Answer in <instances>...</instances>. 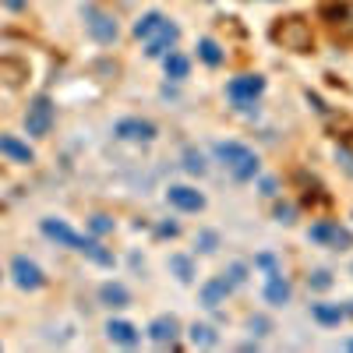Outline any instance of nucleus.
Returning <instances> with one entry per match:
<instances>
[{
  "label": "nucleus",
  "instance_id": "1",
  "mask_svg": "<svg viewBox=\"0 0 353 353\" xmlns=\"http://www.w3.org/2000/svg\"><path fill=\"white\" fill-rule=\"evenodd\" d=\"M216 159L230 170V176L233 181H254L258 176V170H261V163H258V156L248 149V145H241V141H216Z\"/></svg>",
  "mask_w": 353,
  "mask_h": 353
},
{
  "label": "nucleus",
  "instance_id": "2",
  "mask_svg": "<svg viewBox=\"0 0 353 353\" xmlns=\"http://www.w3.org/2000/svg\"><path fill=\"white\" fill-rule=\"evenodd\" d=\"M81 18H85L88 36H92L99 46H110V43H117V36H121L117 18H113L110 11H103L99 4H81Z\"/></svg>",
  "mask_w": 353,
  "mask_h": 353
},
{
  "label": "nucleus",
  "instance_id": "3",
  "mask_svg": "<svg viewBox=\"0 0 353 353\" xmlns=\"http://www.w3.org/2000/svg\"><path fill=\"white\" fill-rule=\"evenodd\" d=\"M53 121H57V106L50 96H36L25 110V131L32 138H46L53 131Z\"/></svg>",
  "mask_w": 353,
  "mask_h": 353
},
{
  "label": "nucleus",
  "instance_id": "4",
  "mask_svg": "<svg viewBox=\"0 0 353 353\" xmlns=\"http://www.w3.org/2000/svg\"><path fill=\"white\" fill-rule=\"evenodd\" d=\"M307 241H314V244H321V248H332V251H346V248H353V233L346 230V226H339V223H314L311 230H307Z\"/></svg>",
  "mask_w": 353,
  "mask_h": 353
},
{
  "label": "nucleus",
  "instance_id": "5",
  "mask_svg": "<svg viewBox=\"0 0 353 353\" xmlns=\"http://www.w3.org/2000/svg\"><path fill=\"white\" fill-rule=\"evenodd\" d=\"M261 92H265V78L261 74H237V78H230V85H226V96L237 103L241 110L254 106V99Z\"/></svg>",
  "mask_w": 353,
  "mask_h": 353
},
{
  "label": "nucleus",
  "instance_id": "6",
  "mask_svg": "<svg viewBox=\"0 0 353 353\" xmlns=\"http://www.w3.org/2000/svg\"><path fill=\"white\" fill-rule=\"evenodd\" d=\"M113 134L121 138V141H156L159 138V128L152 121H141V117H124V121H117L113 124Z\"/></svg>",
  "mask_w": 353,
  "mask_h": 353
},
{
  "label": "nucleus",
  "instance_id": "7",
  "mask_svg": "<svg viewBox=\"0 0 353 353\" xmlns=\"http://www.w3.org/2000/svg\"><path fill=\"white\" fill-rule=\"evenodd\" d=\"M11 276H14V283H18L21 290H43V286H46L43 269H39L32 258H25V254H18V258L11 261Z\"/></svg>",
  "mask_w": 353,
  "mask_h": 353
},
{
  "label": "nucleus",
  "instance_id": "8",
  "mask_svg": "<svg viewBox=\"0 0 353 353\" xmlns=\"http://www.w3.org/2000/svg\"><path fill=\"white\" fill-rule=\"evenodd\" d=\"M166 201L173 205L176 212H201L205 209V194L188 188V184H170L166 188Z\"/></svg>",
  "mask_w": 353,
  "mask_h": 353
},
{
  "label": "nucleus",
  "instance_id": "9",
  "mask_svg": "<svg viewBox=\"0 0 353 353\" xmlns=\"http://www.w3.org/2000/svg\"><path fill=\"white\" fill-rule=\"evenodd\" d=\"M39 230H43V237L57 241L61 248H71V251H78V248H81V241H85L81 233H74L64 219H53V216H50V219H43V223H39Z\"/></svg>",
  "mask_w": 353,
  "mask_h": 353
},
{
  "label": "nucleus",
  "instance_id": "10",
  "mask_svg": "<svg viewBox=\"0 0 353 353\" xmlns=\"http://www.w3.org/2000/svg\"><path fill=\"white\" fill-rule=\"evenodd\" d=\"M176 39H181V28H176V25L166 18V21H163V28H159V32L149 39V50H145V53H149L152 61H163V57H166V53L176 46Z\"/></svg>",
  "mask_w": 353,
  "mask_h": 353
},
{
  "label": "nucleus",
  "instance_id": "11",
  "mask_svg": "<svg viewBox=\"0 0 353 353\" xmlns=\"http://www.w3.org/2000/svg\"><path fill=\"white\" fill-rule=\"evenodd\" d=\"M230 290H233V283L226 279V276H216V279H209L201 286V293H198V301H201V307H209V311H216L219 304H226V297H230Z\"/></svg>",
  "mask_w": 353,
  "mask_h": 353
},
{
  "label": "nucleus",
  "instance_id": "12",
  "mask_svg": "<svg viewBox=\"0 0 353 353\" xmlns=\"http://www.w3.org/2000/svg\"><path fill=\"white\" fill-rule=\"evenodd\" d=\"M261 297H265V304H272V307H286L293 301V286L283 279V272H269V283H265Z\"/></svg>",
  "mask_w": 353,
  "mask_h": 353
},
{
  "label": "nucleus",
  "instance_id": "13",
  "mask_svg": "<svg viewBox=\"0 0 353 353\" xmlns=\"http://www.w3.org/2000/svg\"><path fill=\"white\" fill-rule=\"evenodd\" d=\"M176 332H181V321H176L173 314H159L149 321V339L159 343V346H173Z\"/></svg>",
  "mask_w": 353,
  "mask_h": 353
},
{
  "label": "nucleus",
  "instance_id": "14",
  "mask_svg": "<svg viewBox=\"0 0 353 353\" xmlns=\"http://www.w3.org/2000/svg\"><path fill=\"white\" fill-rule=\"evenodd\" d=\"M0 156H8L11 163H21V166L36 163V152L28 149L25 141H18L14 134H0Z\"/></svg>",
  "mask_w": 353,
  "mask_h": 353
},
{
  "label": "nucleus",
  "instance_id": "15",
  "mask_svg": "<svg viewBox=\"0 0 353 353\" xmlns=\"http://www.w3.org/2000/svg\"><path fill=\"white\" fill-rule=\"evenodd\" d=\"M106 336L113 343H121V346H138L141 343V332L131 325V321H124V318H110L106 321Z\"/></svg>",
  "mask_w": 353,
  "mask_h": 353
},
{
  "label": "nucleus",
  "instance_id": "16",
  "mask_svg": "<svg viewBox=\"0 0 353 353\" xmlns=\"http://www.w3.org/2000/svg\"><path fill=\"white\" fill-rule=\"evenodd\" d=\"M163 21H166V14H163V11H145V14L134 21V36L149 43V39L159 32V28H163Z\"/></svg>",
  "mask_w": 353,
  "mask_h": 353
},
{
  "label": "nucleus",
  "instance_id": "17",
  "mask_svg": "<svg viewBox=\"0 0 353 353\" xmlns=\"http://www.w3.org/2000/svg\"><path fill=\"white\" fill-rule=\"evenodd\" d=\"M99 301H103L106 307H128V304H131V293H128L124 283H103V286H99Z\"/></svg>",
  "mask_w": 353,
  "mask_h": 353
},
{
  "label": "nucleus",
  "instance_id": "18",
  "mask_svg": "<svg viewBox=\"0 0 353 353\" xmlns=\"http://www.w3.org/2000/svg\"><path fill=\"white\" fill-rule=\"evenodd\" d=\"M163 68H166V78H173V81H184V78H188V71H191V61H188L184 53L170 50V53L163 57Z\"/></svg>",
  "mask_w": 353,
  "mask_h": 353
},
{
  "label": "nucleus",
  "instance_id": "19",
  "mask_svg": "<svg viewBox=\"0 0 353 353\" xmlns=\"http://www.w3.org/2000/svg\"><path fill=\"white\" fill-rule=\"evenodd\" d=\"M311 318L318 321V325H339V321L346 318V311H343V304H314Z\"/></svg>",
  "mask_w": 353,
  "mask_h": 353
},
{
  "label": "nucleus",
  "instance_id": "20",
  "mask_svg": "<svg viewBox=\"0 0 353 353\" xmlns=\"http://www.w3.org/2000/svg\"><path fill=\"white\" fill-rule=\"evenodd\" d=\"M198 57H201L209 68H219V64H223V50H219V43H216L212 36H201V39H198Z\"/></svg>",
  "mask_w": 353,
  "mask_h": 353
},
{
  "label": "nucleus",
  "instance_id": "21",
  "mask_svg": "<svg viewBox=\"0 0 353 353\" xmlns=\"http://www.w3.org/2000/svg\"><path fill=\"white\" fill-rule=\"evenodd\" d=\"M170 272L181 283H194V261L188 254H170Z\"/></svg>",
  "mask_w": 353,
  "mask_h": 353
},
{
  "label": "nucleus",
  "instance_id": "22",
  "mask_svg": "<svg viewBox=\"0 0 353 353\" xmlns=\"http://www.w3.org/2000/svg\"><path fill=\"white\" fill-rule=\"evenodd\" d=\"M188 336H191L194 346H219V336H216L212 325H198V321H194V325L188 329Z\"/></svg>",
  "mask_w": 353,
  "mask_h": 353
},
{
  "label": "nucleus",
  "instance_id": "23",
  "mask_svg": "<svg viewBox=\"0 0 353 353\" xmlns=\"http://www.w3.org/2000/svg\"><path fill=\"white\" fill-rule=\"evenodd\" d=\"M184 170L194 173V176H205L209 173V163H205V156L198 149H184Z\"/></svg>",
  "mask_w": 353,
  "mask_h": 353
},
{
  "label": "nucleus",
  "instance_id": "24",
  "mask_svg": "<svg viewBox=\"0 0 353 353\" xmlns=\"http://www.w3.org/2000/svg\"><path fill=\"white\" fill-rule=\"evenodd\" d=\"M194 248H198V251H205V254H212V251L219 248V233H212V230H201L198 237H194Z\"/></svg>",
  "mask_w": 353,
  "mask_h": 353
},
{
  "label": "nucleus",
  "instance_id": "25",
  "mask_svg": "<svg viewBox=\"0 0 353 353\" xmlns=\"http://www.w3.org/2000/svg\"><path fill=\"white\" fill-rule=\"evenodd\" d=\"M88 226H92L96 237H106V233H113V219H110V216H103V212H96L92 219H88Z\"/></svg>",
  "mask_w": 353,
  "mask_h": 353
},
{
  "label": "nucleus",
  "instance_id": "26",
  "mask_svg": "<svg viewBox=\"0 0 353 353\" xmlns=\"http://www.w3.org/2000/svg\"><path fill=\"white\" fill-rule=\"evenodd\" d=\"M226 279H230L233 286H241V283H248V265H244V261H233L230 269H226Z\"/></svg>",
  "mask_w": 353,
  "mask_h": 353
},
{
  "label": "nucleus",
  "instance_id": "27",
  "mask_svg": "<svg viewBox=\"0 0 353 353\" xmlns=\"http://www.w3.org/2000/svg\"><path fill=\"white\" fill-rule=\"evenodd\" d=\"M276 219L290 226L293 219H297V209H293V205H290V201H279V205H276Z\"/></svg>",
  "mask_w": 353,
  "mask_h": 353
},
{
  "label": "nucleus",
  "instance_id": "28",
  "mask_svg": "<svg viewBox=\"0 0 353 353\" xmlns=\"http://www.w3.org/2000/svg\"><path fill=\"white\" fill-rule=\"evenodd\" d=\"M307 283H311V290H329V286H332V272L321 269V272H314Z\"/></svg>",
  "mask_w": 353,
  "mask_h": 353
},
{
  "label": "nucleus",
  "instance_id": "29",
  "mask_svg": "<svg viewBox=\"0 0 353 353\" xmlns=\"http://www.w3.org/2000/svg\"><path fill=\"white\" fill-rule=\"evenodd\" d=\"M254 265H258V269H265V272H279L276 254H269V251H265V254H258V258H254Z\"/></svg>",
  "mask_w": 353,
  "mask_h": 353
},
{
  "label": "nucleus",
  "instance_id": "30",
  "mask_svg": "<svg viewBox=\"0 0 353 353\" xmlns=\"http://www.w3.org/2000/svg\"><path fill=\"white\" fill-rule=\"evenodd\" d=\"M258 188H261V194H265V198H276V194H279L276 176H261V181H258Z\"/></svg>",
  "mask_w": 353,
  "mask_h": 353
},
{
  "label": "nucleus",
  "instance_id": "31",
  "mask_svg": "<svg viewBox=\"0 0 353 353\" xmlns=\"http://www.w3.org/2000/svg\"><path fill=\"white\" fill-rule=\"evenodd\" d=\"M336 156H339V163H343V170L353 176V152L350 149H336Z\"/></svg>",
  "mask_w": 353,
  "mask_h": 353
},
{
  "label": "nucleus",
  "instance_id": "32",
  "mask_svg": "<svg viewBox=\"0 0 353 353\" xmlns=\"http://www.w3.org/2000/svg\"><path fill=\"white\" fill-rule=\"evenodd\" d=\"M248 329H251V332H258V336H265V332H269V321H265V318L258 314V318H251V321H248Z\"/></svg>",
  "mask_w": 353,
  "mask_h": 353
},
{
  "label": "nucleus",
  "instance_id": "33",
  "mask_svg": "<svg viewBox=\"0 0 353 353\" xmlns=\"http://www.w3.org/2000/svg\"><path fill=\"white\" fill-rule=\"evenodd\" d=\"M159 237H176V233H181V226H176V223H159Z\"/></svg>",
  "mask_w": 353,
  "mask_h": 353
},
{
  "label": "nucleus",
  "instance_id": "34",
  "mask_svg": "<svg viewBox=\"0 0 353 353\" xmlns=\"http://www.w3.org/2000/svg\"><path fill=\"white\" fill-rule=\"evenodd\" d=\"M4 4H8L11 11H21V8H25V0H4Z\"/></svg>",
  "mask_w": 353,
  "mask_h": 353
},
{
  "label": "nucleus",
  "instance_id": "35",
  "mask_svg": "<svg viewBox=\"0 0 353 353\" xmlns=\"http://www.w3.org/2000/svg\"><path fill=\"white\" fill-rule=\"evenodd\" d=\"M343 311H346V314H353V301H350V304H346V307H343Z\"/></svg>",
  "mask_w": 353,
  "mask_h": 353
},
{
  "label": "nucleus",
  "instance_id": "36",
  "mask_svg": "<svg viewBox=\"0 0 353 353\" xmlns=\"http://www.w3.org/2000/svg\"><path fill=\"white\" fill-rule=\"evenodd\" d=\"M343 346H346V350H353V339H346V343H343Z\"/></svg>",
  "mask_w": 353,
  "mask_h": 353
}]
</instances>
